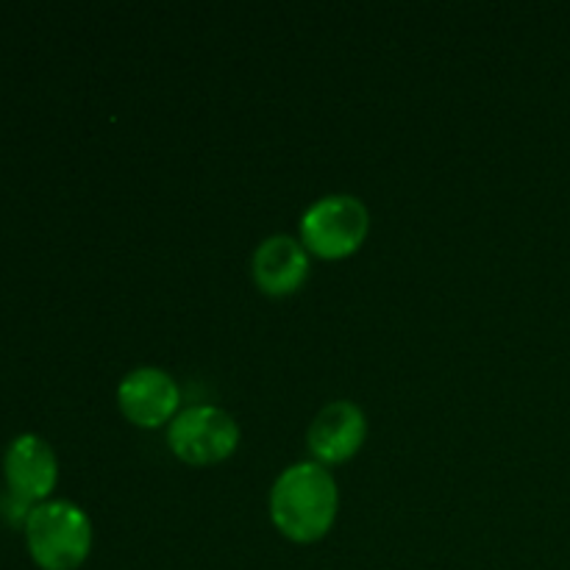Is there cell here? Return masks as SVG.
Wrapping results in <instances>:
<instances>
[{
    "label": "cell",
    "mask_w": 570,
    "mask_h": 570,
    "mask_svg": "<svg viewBox=\"0 0 570 570\" xmlns=\"http://www.w3.org/2000/svg\"><path fill=\"white\" fill-rule=\"evenodd\" d=\"M367 438V423L354 401H332L312 421L306 443L321 465H340L360 454Z\"/></svg>",
    "instance_id": "8992f818"
},
{
    "label": "cell",
    "mask_w": 570,
    "mask_h": 570,
    "mask_svg": "<svg viewBox=\"0 0 570 570\" xmlns=\"http://www.w3.org/2000/svg\"><path fill=\"white\" fill-rule=\"evenodd\" d=\"M26 543L42 570H78L92 551V521L70 501H45L28 512Z\"/></svg>",
    "instance_id": "7a4b0ae2"
},
{
    "label": "cell",
    "mask_w": 570,
    "mask_h": 570,
    "mask_svg": "<svg viewBox=\"0 0 570 570\" xmlns=\"http://www.w3.org/2000/svg\"><path fill=\"white\" fill-rule=\"evenodd\" d=\"M371 215L354 195H326L301 217L304 248L321 259H343L365 243Z\"/></svg>",
    "instance_id": "3957f363"
},
{
    "label": "cell",
    "mask_w": 570,
    "mask_h": 570,
    "mask_svg": "<svg viewBox=\"0 0 570 570\" xmlns=\"http://www.w3.org/2000/svg\"><path fill=\"white\" fill-rule=\"evenodd\" d=\"M3 473L11 493L26 501H42L56 488L59 462H56L48 440L37 438V434H22L6 449Z\"/></svg>",
    "instance_id": "52a82bcc"
},
{
    "label": "cell",
    "mask_w": 570,
    "mask_h": 570,
    "mask_svg": "<svg viewBox=\"0 0 570 570\" xmlns=\"http://www.w3.org/2000/svg\"><path fill=\"white\" fill-rule=\"evenodd\" d=\"M170 451L193 468L217 465L239 445V426L220 406H189L167 429Z\"/></svg>",
    "instance_id": "277c9868"
},
{
    "label": "cell",
    "mask_w": 570,
    "mask_h": 570,
    "mask_svg": "<svg viewBox=\"0 0 570 570\" xmlns=\"http://www.w3.org/2000/svg\"><path fill=\"white\" fill-rule=\"evenodd\" d=\"M306 278H309V256L298 239L276 234L256 248L254 282L265 295L284 298V295L298 293Z\"/></svg>",
    "instance_id": "ba28073f"
},
{
    "label": "cell",
    "mask_w": 570,
    "mask_h": 570,
    "mask_svg": "<svg viewBox=\"0 0 570 570\" xmlns=\"http://www.w3.org/2000/svg\"><path fill=\"white\" fill-rule=\"evenodd\" d=\"M117 401L128 421L142 429H156L161 423H173L181 404V390L161 367H137L120 382Z\"/></svg>",
    "instance_id": "5b68a950"
},
{
    "label": "cell",
    "mask_w": 570,
    "mask_h": 570,
    "mask_svg": "<svg viewBox=\"0 0 570 570\" xmlns=\"http://www.w3.org/2000/svg\"><path fill=\"white\" fill-rule=\"evenodd\" d=\"M337 482L321 462L289 465L271 490V518L293 543H317L337 518Z\"/></svg>",
    "instance_id": "6da1fadb"
}]
</instances>
